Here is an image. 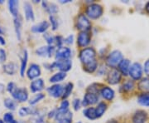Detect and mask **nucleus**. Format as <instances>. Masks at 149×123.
Listing matches in <instances>:
<instances>
[{"label": "nucleus", "instance_id": "473e14b6", "mask_svg": "<svg viewBox=\"0 0 149 123\" xmlns=\"http://www.w3.org/2000/svg\"><path fill=\"white\" fill-rule=\"evenodd\" d=\"M4 106L7 109L10 110V111H15L17 108V102L15 100L12 99V98H6L3 102Z\"/></svg>", "mask_w": 149, "mask_h": 123}, {"label": "nucleus", "instance_id": "bb28decb", "mask_svg": "<svg viewBox=\"0 0 149 123\" xmlns=\"http://www.w3.org/2000/svg\"><path fill=\"white\" fill-rule=\"evenodd\" d=\"M3 69L8 75H14L17 71V65L14 63H8L3 65Z\"/></svg>", "mask_w": 149, "mask_h": 123}, {"label": "nucleus", "instance_id": "20e7f679", "mask_svg": "<svg viewBox=\"0 0 149 123\" xmlns=\"http://www.w3.org/2000/svg\"><path fill=\"white\" fill-rule=\"evenodd\" d=\"M128 77L131 80L134 81L135 82H138L144 77L143 67V64L140 62H134L132 63L131 67L128 72Z\"/></svg>", "mask_w": 149, "mask_h": 123}, {"label": "nucleus", "instance_id": "2eb2a0df", "mask_svg": "<svg viewBox=\"0 0 149 123\" xmlns=\"http://www.w3.org/2000/svg\"><path fill=\"white\" fill-rule=\"evenodd\" d=\"M91 34L89 32H80L77 36V45L81 48H87L91 43Z\"/></svg>", "mask_w": 149, "mask_h": 123}, {"label": "nucleus", "instance_id": "58836bf2", "mask_svg": "<svg viewBox=\"0 0 149 123\" xmlns=\"http://www.w3.org/2000/svg\"><path fill=\"white\" fill-rule=\"evenodd\" d=\"M43 38H45V40L47 41L48 45H52L55 43V37H54L53 35L48 33V32H45L43 34Z\"/></svg>", "mask_w": 149, "mask_h": 123}, {"label": "nucleus", "instance_id": "e433bc0d", "mask_svg": "<svg viewBox=\"0 0 149 123\" xmlns=\"http://www.w3.org/2000/svg\"><path fill=\"white\" fill-rule=\"evenodd\" d=\"M49 20H50V23L52 25V29L53 31H56L59 27V22L58 19L56 18L55 15H52V16L49 17Z\"/></svg>", "mask_w": 149, "mask_h": 123}, {"label": "nucleus", "instance_id": "6ab92c4d", "mask_svg": "<svg viewBox=\"0 0 149 123\" xmlns=\"http://www.w3.org/2000/svg\"><path fill=\"white\" fill-rule=\"evenodd\" d=\"M45 87L44 81L42 78H37L33 80L30 84V90L33 93H40Z\"/></svg>", "mask_w": 149, "mask_h": 123}, {"label": "nucleus", "instance_id": "37998d69", "mask_svg": "<svg viewBox=\"0 0 149 123\" xmlns=\"http://www.w3.org/2000/svg\"><path fill=\"white\" fill-rule=\"evenodd\" d=\"M55 43L58 48L61 47L63 45V43H64V38H62L61 36H56L55 37Z\"/></svg>", "mask_w": 149, "mask_h": 123}, {"label": "nucleus", "instance_id": "c756f323", "mask_svg": "<svg viewBox=\"0 0 149 123\" xmlns=\"http://www.w3.org/2000/svg\"><path fill=\"white\" fill-rule=\"evenodd\" d=\"M108 109V104L104 102H100L98 103L97 107H95V112L97 118H100L105 113Z\"/></svg>", "mask_w": 149, "mask_h": 123}, {"label": "nucleus", "instance_id": "79ce46f5", "mask_svg": "<svg viewBox=\"0 0 149 123\" xmlns=\"http://www.w3.org/2000/svg\"><path fill=\"white\" fill-rule=\"evenodd\" d=\"M143 72L145 77H149V58H148L144 62V63L143 64Z\"/></svg>", "mask_w": 149, "mask_h": 123}, {"label": "nucleus", "instance_id": "a211bd4d", "mask_svg": "<svg viewBox=\"0 0 149 123\" xmlns=\"http://www.w3.org/2000/svg\"><path fill=\"white\" fill-rule=\"evenodd\" d=\"M131 64H132L131 60L128 58H125L123 59L122 61L120 62V63L118 64L117 69L121 73L123 77H126L128 76V72H129V68L131 67Z\"/></svg>", "mask_w": 149, "mask_h": 123}, {"label": "nucleus", "instance_id": "f704fd0d", "mask_svg": "<svg viewBox=\"0 0 149 123\" xmlns=\"http://www.w3.org/2000/svg\"><path fill=\"white\" fill-rule=\"evenodd\" d=\"M45 98V95L43 94V93H37V94H35L34 96H32V98L30 99V101H29V103H30V105H32V106H34V105H36L37 103H38L39 102H41L42 99Z\"/></svg>", "mask_w": 149, "mask_h": 123}, {"label": "nucleus", "instance_id": "0eeeda50", "mask_svg": "<svg viewBox=\"0 0 149 123\" xmlns=\"http://www.w3.org/2000/svg\"><path fill=\"white\" fill-rule=\"evenodd\" d=\"M136 90H137V82L131 80L130 78L123 80L121 85L119 86V92L123 95L133 94Z\"/></svg>", "mask_w": 149, "mask_h": 123}, {"label": "nucleus", "instance_id": "a19ab883", "mask_svg": "<svg viewBox=\"0 0 149 123\" xmlns=\"http://www.w3.org/2000/svg\"><path fill=\"white\" fill-rule=\"evenodd\" d=\"M72 106H73L74 111H79L81 107V101L79 98H74L72 102Z\"/></svg>", "mask_w": 149, "mask_h": 123}, {"label": "nucleus", "instance_id": "a878e982", "mask_svg": "<svg viewBox=\"0 0 149 123\" xmlns=\"http://www.w3.org/2000/svg\"><path fill=\"white\" fill-rule=\"evenodd\" d=\"M67 74L65 72H58L56 73H55L50 77V82L53 83V84H59V82H61L66 78Z\"/></svg>", "mask_w": 149, "mask_h": 123}, {"label": "nucleus", "instance_id": "ea45409f", "mask_svg": "<svg viewBox=\"0 0 149 123\" xmlns=\"http://www.w3.org/2000/svg\"><path fill=\"white\" fill-rule=\"evenodd\" d=\"M14 120V117L11 112H7L3 115V122L4 123H9L13 122Z\"/></svg>", "mask_w": 149, "mask_h": 123}, {"label": "nucleus", "instance_id": "9d476101", "mask_svg": "<svg viewBox=\"0 0 149 123\" xmlns=\"http://www.w3.org/2000/svg\"><path fill=\"white\" fill-rule=\"evenodd\" d=\"M52 66H53V68H56L60 72L66 73L72 68V61L70 59L56 60L54 63H52Z\"/></svg>", "mask_w": 149, "mask_h": 123}, {"label": "nucleus", "instance_id": "412c9836", "mask_svg": "<svg viewBox=\"0 0 149 123\" xmlns=\"http://www.w3.org/2000/svg\"><path fill=\"white\" fill-rule=\"evenodd\" d=\"M23 9H24L26 20L27 21H34L35 20V15H34V11L32 8V4L28 2L24 3Z\"/></svg>", "mask_w": 149, "mask_h": 123}, {"label": "nucleus", "instance_id": "4c0bfd02", "mask_svg": "<svg viewBox=\"0 0 149 123\" xmlns=\"http://www.w3.org/2000/svg\"><path fill=\"white\" fill-rule=\"evenodd\" d=\"M69 107L70 102L66 99H64L62 102H61L60 107L57 108V110L60 112H67V111H69Z\"/></svg>", "mask_w": 149, "mask_h": 123}, {"label": "nucleus", "instance_id": "49530a36", "mask_svg": "<svg viewBox=\"0 0 149 123\" xmlns=\"http://www.w3.org/2000/svg\"><path fill=\"white\" fill-rule=\"evenodd\" d=\"M144 11H145V13L149 15V1H148L146 4H145V5H144Z\"/></svg>", "mask_w": 149, "mask_h": 123}, {"label": "nucleus", "instance_id": "8fccbe9b", "mask_svg": "<svg viewBox=\"0 0 149 123\" xmlns=\"http://www.w3.org/2000/svg\"><path fill=\"white\" fill-rule=\"evenodd\" d=\"M3 31L2 27H0V34H3Z\"/></svg>", "mask_w": 149, "mask_h": 123}, {"label": "nucleus", "instance_id": "603ef678", "mask_svg": "<svg viewBox=\"0 0 149 123\" xmlns=\"http://www.w3.org/2000/svg\"><path fill=\"white\" fill-rule=\"evenodd\" d=\"M0 123H4V122H3V120H0Z\"/></svg>", "mask_w": 149, "mask_h": 123}, {"label": "nucleus", "instance_id": "1a4fd4ad", "mask_svg": "<svg viewBox=\"0 0 149 123\" xmlns=\"http://www.w3.org/2000/svg\"><path fill=\"white\" fill-rule=\"evenodd\" d=\"M149 120L148 112L143 109H138L131 117L132 123H147Z\"/></svg>", "mask_w": 149, "mask_h": 123}, {"label": "nucleus", "instance_id": "423d86ee", "mask_svg": "<svg viewBox=\"0 0 149 123\" xmlns=\"http://www.w3.org/2000/svg\"><path fill=\"white\" fill-rule=\"evenodd\" d=\"M106 82L111 86L121 84L123 82V76L117 68H111L107 72Z\"/></svg>", "mask_w": 149, "mask_h": 123}, {"label": "nucleus", "instance_id": "ddd939ff", "mask_svg": "<svg viewBox=\"0 0 149 123\" xmlns=\"http://www.w3.org/2000/svg\"><path fill=\"white\" fill-rule=\"evenodd\" d=\"M56 52V49L53 45H48V46H42L40 47L36 50V54L39 57L42 58H51Z\"/></svg>", "mask_w": 149, "mask_h": 123}, {"label": "nucleus", "instance_id": "39448f33", "mask_svg": "<svg viewBox=\"0 0 149 123\" xmlns=\"http://www.w3.org/2000/svg\"><path fill=\"white\" fill-rule=\"evenodd\" d=\"M104 13V8L103 6L99 4H91L87 6L85 9V15L89 19H99L101 18Z\"/></svg>", "mask_w": 149, "mask_h": 123}, {"label": "nucleus", "instance_id": "7c9ffc66", "mask_svg": "<svg viewBox=\"0 0 149 123\" xmlns=\"http://www.w3.org/2000/svg\"><path fill=\"white\" fill-rule=\"evenodd\" d=\"M83 115L85 117L89 120L94 121L97 119V116H96L95 108V107H87L83 111Z\"/></svg>", "mask_w": 149, "mask_h": 123}, {"label": "nucleus", "instance_id": "6e6552de", "mask_svg": "<svg viewBox=\"0 0 149 123\" xmlns=\"http://www.w3.org/2000/svg\"><path fill=\"white\" fill-rule=\"evenodd\" d=\"M75 26L80 32H89L91 29V22L85 14L81 13L76 18Z\"/></svg>", "mask_w": 149, "mask_h": 123}, {"label": "nucleus", "instance_id": "72a5a7b5", "mask_svg": "<svg viewBox=\"0 0 149 123\" xmlns=\"http://www.w3.org/2000/svg\"><path fill=\"white\" fill-rule=\"evenodd\" d=\"M73 83L71 82H68L66 83V85L64 86V90H63V95H62V98L63 99H66L71 94V92L73 91Z\"/></svg>", "mask_w": 149, "mask_h": 123}, {"label": "nucleus", "instance_id": "4be33fe9", "mask_svg": "<svg viewBox=\"0 0 149 123\" xmlns=\"http://www.w3.org/2000/svg\"><path fill=\"white\" fill-rule=\"evenodd\" d=\"M137 90L140 92H149V77H143L137 82Z\"/></svg>", "mask_w": 149, "mask_h": 123}, {"label": "nucleus", "instance_id": "c03bdc74", "mask_svg": "<svg viewBox=\"0 0 149 123\" xmlns=\"http://www.w3.org/2000/svg\"><path fill=\"white\" fill-rule=\"evenodd\" d=\"M7 59V54H6L5 50L0 48V63H3Z\"/></svg>", "mask_w": 149, "mask_h": 123}, {"label": "nucleus", "instance_id": "9b49d317", "mask_svg": "<svg viewBox=\"0 0 149 123\" xmlns=\"http://www.w3.org/2000/svg\"><path fill=\"white\" fill-rule=\"evenodd\" d=\"M99 99H100L99 94L92 93V92H86L83 97V100L81 101V106L84 107L93 106L99 102Z\"/></svg>", "mask_w": 149, "mask_h": 123}, {"label": "nucleus", "instance_id": "cd10ccee", "mask_svg": "<svg viewBox=\"0 0 149 123\" xmlns=\"http://www.w3.org/2000/svg\"><path fill=\"white\" fill-rule=\"evenodd\" d=\"M18 6L19 2L17 0H10L8 2V9L10 11L11 14L14 18L18 16Z\"/></svg>", "mask_w": 149, "mask_h": 123}, {"label": "nucleus", "instance_id": "aec40b11", "mask_svg": "<svg viewBox=\"0 0 149 123\" xmlns=\"http://www.w3.org/2000/svg\"><path fill=\"white\" fill-rule=\"evenodd\" d=\"M50 27V23L47 21H42L36 25L32 26L31 31L34 33H45Z\"/></svg>", "mask_w": 149, "mask_h": 123}, {"label": "nucleus", "instance_id": "a18cd8bd", "mask_svg": "<svg viewBox=\"0 0 149 123\" xmlns=\"http://www.w3.org/2000/svg\"><path fill=\"white\" fill-rule=\"evenodd\" d=\"M73 43H74V36L72 34L69 35L68 37H66L64 39V43L67 44V45H71V44H73Z\"/></svg>", "mask_w": 149, "mask_h": 123}, {"label": "nucleus", "instance_id": "c9c22d12", "mask_svg": "<svg viewBox=\"0 0 149 123\" xmlns=\"http://www.w3.org/2000/svg\"><path fill=\"white\" fill-rule=\"evenodd\" d=\"M72 122V113L68 112L65 113L62 117H61L57 121V123H71Z\"/></svg>", "mask_w": 149, "mask_h": 123}, {"label": "nucleus", "instance_id": "f257e3e1", "mask_svg": "<svg viewBox=\"0 0 149 123\" xmlns=\"http://www.w3.org/2000/svg\"><path fill=\"white\" fill-rule=\"evenodd\" d=\"M7 91L13 97V100L18 102H25L28 99V92L26 88L17 87L14 82H9L7 86Z\"/></svg>", "mask_w": 149, "mask_h": 123}, {"label": "nucleus", "instance_id": "f8f14e48", "mask_svg": "<svg viewBox=\"0 0 149 123\" xmlns=\"http://www.w3.org/2000/svg\"><path fill=\"white\" fill-rule=\"evenodd\" d=\"M101 97L106 102H112L115 97V91L109 86H104L99 91Z\"/></svg>", "mask_w": 149, "mask_h": 123}, {"label": "nucleus", "instance_id": "3c124183", "mask_svg": "<svg viewBox=\"0 0 149 123\" xmlns=\"http://www.w3.org/2000/svg\"><path fill=\"white\" fill-rule=\"evenodd\" d=\"M9 123H18V122H17V121H15V120H13V122H9Z\"/></svg>", "mask_w": 149, "mask_h": 123}, {"label": "nucleus", "instance_id": "5701e85b", "mask_svg": "<svg viewBox=\"0 0 149 123\" xmlns=\"http://www.w3.org/2000/svg\"><path fill=\"white\" fill-rule=\"evenodd\" d=\"M137 102L142 107L149 108V92H139L137 96Z\"/></svg>", "mask_w": 149, "mask_h": 123}, {"label": "nucleus", "instance_id": "7ed1b4c3", "mask_svg": "<svg viewBox=\"0 0 149 123\" xmlns=\"http://www.w3.org/2000/svg\"><path fill=\"white\" fill-rule=\"evenodd\" d=\"M123 58H124V56L120 50L118 49L113 50L106 56V58H105L106 67H109V69L117 68L118 64Z\"/></svg>", "mask_w": 149, "mask_h": 123}, {"label": "nucleus", "instance_id": "dca6fc26", "mask_svg": "<svg viewBox=\"0 0 149 123\" xmlns=\"http://www.w3.org/2000/svg\"><path fill=\"white\" fill-rule=\"evenodd\" d=\"M42 71H41V67L39 65L36 64V63H32L30 65L29 68L27 71V77L30 80H35L37 78H39V77L41 76Z\"/></svg>", "mask_w": 149, "mask_h": 123}, {"label": "nucleus", "instance_id": "de8ad7c7", "mask_svg": "<svg viewBox=\"0 0 149 123\" xmlns=\"http://www.w3.org/2000/svg\"><path fill=\"white\" fill-rule=\"evenodd\" d=\"M5 44H6L5 39L3 38V37H2V36L0 35V45H2V46H4Z\"/></svg>", "mask_w": 149, "mask_h": 123}, {"label": "nucleus", "instance_id": "5fc2aeb1", "mask_svg": "<svg viewBox=\"0 0 149 123\" xmlns=\"http://www.w3.org/2000/svg\"><path fill=\"white\" fill-rule=\"evenodd\" d=\"M76 123H83V122H76Z\"/></svg>", "mask_w": 149, "mask_h": 123}, {"label": "nucleus", "instance_id": "b1692460", "mask_svg": "<svg viewBox=\"0 0 149 123\" xmlns=\"http://www.w3.org/2000/svg\"><path fill=\"white\" fill-rule=\"evenodd\" d=\"M13 24H14V29H15V32H16L17 38L20 41L22 38V21L21 16L19 14H18V16L14 18Z\"/></svg>", "mask_w": 149, "mask_h": 123}, {"label": "nucleus", "instance_id": "09e8293b", "mask_svg": "<svg viewBox=\"0 0 149 123\" xmlns=\"http://www.w3.org/2000/svg\"><path fill=\"white\" fill-rule=\"evenodd\" d=\"M106 123H120L118 120L116 119H110V120H109Z\"/></svg>", "mask_w": 149, "mask_h": 123}, {"label": "nucleus", "instance_id": "c85d7f7f", "mask_svg": "<svg viewBox=\"0 0 149 123\" xmlns=\"http://www.w3.org/2000/svg\"><path fill=\"white\" fill-rule=\"evenodd\" d=\"M35 114H37V109L32 107H22L19 109V116L22 117H27L29 115H35Z\"/></svg>", "mask_w": 149, "mask_h": 123}, {"label": "nucleus", "instance_id": "2f4dec72", "mask_svg": "<svg viewBox=\"0 0 149 123\" xmlns=\"http://www.w3.org/2000/svg\"><path fill=\"white\" fill-rule=\"evenodd\" d=\"M27 60H28V53L27 51L25 49L23 50V57L21 61V67H20V74L22 77H23L25 74V71L27 69Z\"/></svg>", "mask_w": 149, "mask_h": 123}, {"label": "nucleus", "instance_id": "4468645a", "mask_svg": "<svg viewBox=\"0 0 149 123\" xmlns=\"http://www.w3.org/2000/svg\"><path fill=\"white\" fill-rule=\"evenodd\" d=\"M71 50L68 47L61 46L57 48V50L55 52V58L56 60H65L70 59L71 57Z\"/></svg>", "mask_w": 149, "mask_h": 123}, {"label": "nucleus", "instance_id": "f03ea898", "mask_svg": "<svg viewBox=\"0 0 149 123\" xmlns=\"http://www.w3.org/2000/svg\"><path fill=\"white\" fill-rule=\"evenodd\" d=\"M79 59L80 63L83 64V67L88 66L96 62V51L95 48L91 47L82 48L79 53Z\"/></svg>", "mask_w": 149, "mask_h": 123}, {"label": "nucleus", "instance_id": "864d4df0", "mask_svg": "<svg viewBox=\"0 0 149 123\" xmlns=\"http://www.w3.org/2000/svg\"><path fill=\"white\" fill-rule=\"evenodd\" d=\"M0 4H3V0H0Z\"/></svg>", "mask_w": 149, "mask_h": 123}, {"label": "nucleus", "instance_id": "393cba45", "mask_svg": "<svg viewBox=\"0 0 149 123\" xmlns=\"http://www.w3.org/2000/svg\"><path fill=\"white\" fill-rule=\"evenodd\" d=\"M42 4L43 8L50 14V16L55 15L58 12V8H57V6L55 4L48 3L47 1H42Z\"/></svg>", "mask_w": 149, "mask_h": 123}, {"label": "nucleus", "instance_id": "f3484780", "mask_svg": "<svg viewBox=\"0 0 149 123\" xmlns=\"http://www.w3.org/2000/svg\"><path fill=\"white\" fill-rule=\"evenodd\" d=\"M64 86L61 84H53L47 88V92L51 96L54 98H60L62 97L63 95Z\"/></svg>", "mask_w": 149, "mask_h": 123}]
</instances>
